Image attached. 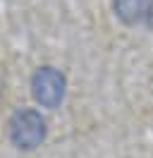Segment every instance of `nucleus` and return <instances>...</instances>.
Returning a JSON list of instances; mask_svg holds the SVG:
<instances>
[{"instance_id": "2", "label": "nucleus", "mask_w": 153, "mask_h": 158, "mask_svg": "<svg viewBox=\"0 0 153 158\" xmlns=\"http://www.w3.org/2000/svg\"><path fill=\"white\" fill-rule=\"evenodd\" d=\"M31 94L38 106L57 108L65 98V74L55 67H41L31 77Z\"/></svg>"}, {"instance_id": "1", "label": "nucleus", "mask_w": 153, "mask_h": 158, "mask_svg": "<svg viewBox=\"0 0 153 158\" xmlns=\"http://www.w3.org/2000/svg\"><path fill=\"white\" fill-rule=\"evenodd\" d=\"M7 129H10L12 144L22 151H31L46 139V120L41 118V113H36L31 108L17 110L10 118Z\"/></svg>"}, {"instance_id": "3", "label": "nucleus", "mask_w": 153, "mask_h": 158, "mask_svg": "<svg viewBox=\"0 0 153 158\" xmlns=\"http://www.w3.org/2000/svg\"><path fill=\"white\" fill-rule=\"evenodd\" d=\"M153 0H115V15L124 24H136L148 17Z\"/></svg>"}, {"instance_id": "4", "label": "nucleus", "mask_w": 153, "mask_h": 158, "mask_svg": "<svg viewBox=\"0 0 153 158\" xmlns=\"http://www.w3.org/2000/svg\"><path fill=\"white\" fill-rule=\"evenodd\" d=\"M146 22L153 27V5H151V10H148V17H146Z\"/></svg>"}]
</instances>
